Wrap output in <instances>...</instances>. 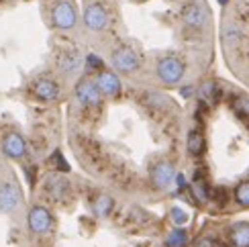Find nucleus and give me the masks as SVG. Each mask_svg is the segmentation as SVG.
<instances>
[{"instance_id":"14","label":"nucleus","mask_w":249,"mask_h":247,"mask_svg":"<svg viewBox=\"0 0 249 247\" xmlns=\"http://www.w3.org/2000/svg\"><path fill=\"white\" fill-rule=\"evenodd\" d=\"M198 96H200V102H204L206 106L211 105H216V102H221L223 98V90L221 86L216 84V82H204L198 90Z\"/></svg>"},{"instance_id":"3","label":"nucleus","mask_w":249,"mask_h":247,"mask_svg":"<svg viewBox=\"0 0 249 247\" xmlns=\"http://www.w3.org/2000/svg\"><path fill=\"white\" fill-rule=\"evenodd\" d=\"M51 23L53 27L61 29V31H68V29H74L78 23V15H76V8L68 0H61L53 6L51 10Z\"/></svg>"},{"instance_id":"10","label":"nucleus","mask_w":249,"mask_h":247,"mask_svg":"<svg viewBox=\"0 0 249 247\" xmlns=\"http://www.w3.org/2000/svg\"><path fill=\"white\" fill-rule=\"evenodd\" d=\"M96 86L100 90V94H105L108 98H117L121 94V80H119V76L115 74V71H108V70L98 71Z\"/></svg>"},{"instance_id":"5","label":"nucleus","mask_w":249,"mask_h":247,"mask_svg":"<svg viewBox=\"0 0 249 247\" xmlns=\"http://www.w3.org/2000/svg\"><path fill=\"white\" fill-rule=\"evenodd\" d=\"M76 98L82 106H94V108L100 106L102 102V94L96 86V82L90 78H82L76 84Z\"/></svg>"},{"instance_id":"22","label":"nucleus","mask_w":249,"mask_h":247,"mask_svg":"<svg viewBox=\"0 0 249 247\" xmlns=\"http://www.w3.org/2000/svg\"><path fill=\"white\" fill-rule=\"evenodd\" d=\"M186 243H188V235H186L184 229H176L174 233H170V237H168L170 247H186Z\"/></svg>"},{"instance_id":"19","label":"nucleus","mask_w":249,"mask_h":247,"mask_svg":"<svg viewBox=\"0 0 249 247\" xmlns=\"http://www.w3.org/2000/svg\"><path fill=\"white\" fill-rule=\"evenodd\" d=\"M186 145H188V153L194 158H198L204 153V137L200 135V131H190L188 133V141H186Z\"/></svg>"},{"instance_id":"27","label":"nucleus","mask_w":249,"mask_h":247,"mask_svg":"<svg viewBox=\"0 0 249 247\" xmlns=\"http://www.w3.org/2000/svg\"><path fill=\"white\" fill-rule=\"evenodd\" d=\"M176 178V186H178V190H184L186 188V178H184V174H178V176H174Z\"/></svg>"},{"instance_id":"23","label":"nucleus","mask_w":249,"mask_h":247,"mask_svg":"<svg viewBox=\"0 0 249 247\" xmlns=\"http://www.w3.org/2000/svg\"><path fill=\"white\" fill-rule=\"evenodd\" d=\"M209 200L216 202V204H227V200H229V190H225V188H209Z\"/></svg>"},{"instance_id":"30","label":"nucleus","mask_w":249,"mask_h":247,"mask_svg":"<svg viewBox=\"0 0 249 247\" xmlns=\"http://www.w3.org/2000/svg\"><path fill=\"white\" fill-rule=\"evenodd\" d=\"M216 2H219V4H223V6H225L227 2H229V0H216Z\"/></svg>"},{"instance_id":"18","label":"nucleus","mask_w":249,"mask_h":247,"mask_svg":"<svg viewBox=\"0 0 249 247\" xmlns=\"http://www.w3.org/2000/svg\"><path fill=\"white\" fill-rule=\"evenodd\" d=\"M231 108L237 115V119H241L245 125L249 127V98L247 96H233Z\"/></svg>"},{"instance_id":"20","label":"nucleus","mask_w":249,"mask_h":247,"mask_svg":"<svg viewBox=\"0 0 249 247\" xmlns=\"http://www.w3.org/2000/svg\"><path fill=\"white\" fill-rule=\"evenodd\" d=\"M47 163L53 170H57V172H70V163L64 159V153H61V151H53V153H51Z\"/></svg>"},{"instance_id":"24","label":"nucleus","mask_w":249,"mask_h":247,"mask_svg":"<svg viewBox=\"0 0 249 247\" xmlns=\"http://www.w3.org/2000/svg\"><path fill=\"white\" fill-rule=\"evenodd\" d=\"M102 68H105V61H102L96 53H88V55H86V70H88V71L102 70Z\"/></svg>"},{"instance_id":"6","label":"nucleus","mask_w":249,"mask_h":247,"mask_svg":"<svg viewBox=\"0 0 249 247\" xmlns=\"http://www.w3.org/2000/svg\"><path fill=\"white\" fill-rule=\"evenodd\" d=\"M84 25L90 31H94V33L105 31L107 25H108V13H107V8L102 6V4H98V2L88 4L86 10H84Z\"/></svg>"},{"instance_id":"25","label":"nucleus","mask_w":249,"mask_h":247,"mask_svg":"<svg viewBox=\"0 0 249 247\" xmlns=\"http://www.w3.org/2000/svg\"><path fill=\"white\" fill-rule=\"evenodd\" d=\"M172 221L176 223V225H184L186 221H188V214H186L182 209H172Z\"/></svg>"},{"instance_id":"17","label":"nucleus","mask_w":249,"mask_h":247,"mask_svg":"<svg viewBox=\"0 0 249 247\" xmlns=\"http://www.w3.org/2000/svg\"><path fill=\"white\" fill-rule=\"evenodd\" d=\"M115 209V200L108 194H98V196L92 200V211H94L96 217H108Z\"/></svg>"},{"instance_id":"4","label":"nucleus","mask_w":249,"mask_h":247,"mask_svg":"<svg viewBox=\"0 0 249 247\" xmlns=\"http://www.w3.org/2000/svg\"><path fill=\"white\" fill-rule=\"evenodd\" d=\"M27 223L31 233L35 235H47L53 229V217L45 207H33L27 214Z\"/></svg>"},{"instance_id":"11","label":"nucleus","mask_w":249,"mask_h":247,"mask_svg":"<svg viewBox=\"0 0 249 247\" xmlns=\"http://www.w3.org/2000/svg\"><path fill=\"white\" fill-rule=\"evenodd\" d=\"M45 192H47L55 202H61V200L70 198L71 186H70V182H68L64 176H57V174H53V176H49V178L45 180Z\"/></svg>"},{"instance_id":"9","label":"nucleus","mask_w":249,"mask_h":247,"mask_svg":"<svg viewBox=\"0 0 249 247\" xmlns=\"http://www.w3.org/2000/svg\"><path fill=\"white\" fill-rule=\"evenodd\" d=\"M20 204V192L13 182H4L0 186V212L2 214H10L15 212L17 207Z\"/></svg>"},{"instance_id":"7","label":"nucleus","mask_w":249,"mask_h":247,"mask_svg":"<svg viewBox=\"0 0 249 247\" xmlns=\"http://www.w3.org/2000/svg\"><path fill=\"white\" fill-rule=\"evenodd\" d=\"M182 20L192 29H202L209 20V10L200 2H188L182 8Z\"/></svg>"},{"instance_id":"1","label":"nucleus","mask_w":249,"mask_h":247,"mask_svg":"<svg viewBox=\"0 0 249 247\" xmlns=\"http://www.w3.org/2000/svg\"><path fill=\"white\" fill-rule=\"evenodd\" d=\"M110 61H112V68H115L117 71H121V74H133V71H137L141 68L139 53L129 45L117 47L115 51H112Z\"/></svg>"},{"instance_id":"8","label":"nucleus","mask_w":249,"mask_h":247,"mask_svg":"<svg viewBox=\"0 0 249 247\" xmlns=\"http://www.w3.org/2000/svg\"><path fill=\"white\" fill-rule=\"evenodd\" d=\"M2 151H4V156L10 158V159H23L27 156V141H25V137L20 135V133H17V131L8 133V135L4 137V141H2Z\"/></svg>"},{"instance_id":"15","label":"nucleus","mask_w":249,"mask_h":247,"mask_svg":"<svg viewBox=\"0 0 249 247\" xmlns=\"http://www.w3.org/2000/svg\"><path fill=\"white\" fill-rule=\"evenodd\" d=\"M229 245L249 247V225L247 223H237L229 229Z\"/></svg>"},{"instance_id":"12","label":"nucleus","mask_w":249,"mask_h":247,"mask_svg":"<svg viewBox=\"0 0 249 247\" xmlns=\"http://www.w3.org/2000/svg\"><path fill=\"white\" fill-rule=\"evenodd\" d=\"M33 94L41 102H51L59 96V86H57V82L49 78H39L33 84Z\"/></svg>"},{"instance_id":"28","label":"nucleus","mask_w":249,"mask_h":247,"mask_svg":"<svg viewBox=\"0 0 249 247\" xmlns=\"http://www.w3.org/2000/svg\"><path fill=\"white\" fill-rule=\"evenodd\" d=\"M25 170H27V178H29V182H31V184H35V174H37L35 168H33V166H27Z\"/></svg>"},{"instance_id":"16","label":"nucleus","mask_w":249,"mask_h":247,"mask_svg":"<svg viewBox=\"0 0 249 247\" xmlns=\"http://www.w3.org/2000/svg\"><path fill=\"white\" fill-rule=\"evenodd\" d=\"M80 66H82V59H80V55L76 53V51H66V53L59 57V70L68 76L80 71Z\"/></svg>"},{"instance_id":"13","label":"nucleus","mask_w":249,"mask_h":247,"mask_svg":"<svg viewBox=\"0 0 249 247\" xmlns=\"http://www.w3.org/2000/svg\"><path fill=\"white\" fill-rule=\"evenodd\" d=\"M174 166L168 161H160L151 168V182L155 188H168L174 180Z\"/></svg>"},{"instance_id":"21","label":"nucleus","mask_w":249,"mask_h":247,"mask_svg":"<svg viewBox=\"0 0 249 247\" xmlns=\"http://www.w3.org/2000/svg\"><path fill=\"white\" fill-rule=\"evenodd\" d=\"M235 200L241 204V207L249 209V182H241L239 186L235 188Z\"/></svg>"},{"instance_id":"26","label":"nucleus","mask_w":249,"mask_h":247,"mask_svg":"<svg viewBox=\"0 0 249 247\" xmlns=\"http://www.w3.org/2000/svg\"><path fill=\"white\" fill-rule=\"evenodd\" d=\"M196 247H225L223 243H219L216 239H211V237H204V239H200L198 243H196Z\"/></svg>"},{"instance_id":"2","label":"nucleus","mask_w":249,"mask_h":247,"mask_svg":"<svg viewBox=\"0 0 249 247\" xmlns=\"http://www.w3.org/2000/svg\"><path fill=\"white\" fill-rule=\"evenodd\" d=\"M158 78L168 86H174L184 78V61L176 55H165L158 61Z\"/></svg>"},{"instance_id":"29","label":"nucleus","mask_w":249,"mask_h":247,"mask_svg":"<svg viewBox=\"0 0 249 247\" xmlns=\"http://www.w3.org/2000/svg\"><path fill=\"white\" fill-rule=\"evenodd\" d=\"M194 92V88H182V96H190Z\"/></svg>"}]
</instances>
